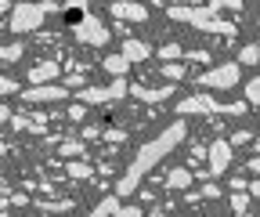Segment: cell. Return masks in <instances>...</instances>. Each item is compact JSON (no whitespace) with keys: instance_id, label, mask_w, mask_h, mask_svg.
<instances>
[{"instance_id":"cell-38","label":"cell","mask_w":260,"mask_h":217,"mask_svg":"<svg viewBox=\"0 0 260 217\" xmlns=\"http://www.w3.org/2000/svg\"><path fill=\"white\" fill-rule=\"evenodd\" d=\"M256 25H260V15H256Z\"/></svg>"},{"instance_id":"cell-31","label":"cell","mask_w":260,"mask_h":217,"mask_svg":"<svg viewBox=\"0 0 260 217\" xmlns=\"http://www.w3.org/2000/svg\"><path fill=\"white\" fill-rule=\"evenodd\" d=\"M69 116H73V119H83V116H87V109H83V102H80V105H73V109H69Z\"/></svg>"},{"instance_id":"cell-17","label":"cell","mask_w":260,"mask_h":217,"mask_svg":"<svg viewBox=\"0 0 260 217\" xmlns=\"http://www.w3.org/2000/svg\"><path fill=\"white\" fill-rule=\"evenodd\" d=\"M58 156H65V160H83L87 148H83V141H61V145H58Z\"/></svg>"},{"instance_id":"cell-22","label":"cell","mask_w":260,"mask_h":217,"mask_svg":"<svg viewBox=\"0 0 260 217\" xmlns=\"http://www.w3.org/2000/svg\"><path fill=\"white\" fill-rule=\"evenodd\" d=\"M246 102H249V105H260V76L246 80Z\"/></svg>"},{"instance_id":"cell-27","label":"cell","mask_w":260,"mask_h":217,"mask_svg":"<svg viewBox=\"0 0 260 217\" xmlns=\"http://www.w3.org/2000/svg\"><path fill=\"white\" fill-rule=\"evenodd\" d=\"M249 138H253V134H249V131H235V134H232V145H246V141H249Z\"/></svg>"},{"instance_id":"cell-21","label":"cell","mask_w":260,"mask_h":217,"mask_svg":"<svg viewBox=\"0 0 260 217\" xmlns=\"http://www.w3.org/2000/svg\"><path fill=\"white\" fill-rule=\"evenodd\" d=\"M239 61H242V66H256V61H260V44H246L239 51Z\"/></svg>"},{"instance_id":"cell-26","label":"cell","mask_w":260,"mask_h":217,"mask_svg":"<svg viewBox=\"0 0 260 217\" xmlns=\"http://www.w3.org/2000/svg\"><path fill=\"white\" fill-rule=\"evenodd\" d=\"M73 203H40V210H47V213H54V210H69Z\"/></svg>"},{"instance_id":"cell-7","label":"cell","mask_w":260,"mask_h":217,"mask_svg":"<svg viewBox=\"0 0 260 217\" xmlns=\"http://www.w3.org/2000/svg\"><path fill=\"white\" fill-rule=\"evenodd\" d=\"M73 37H76L80 44H90V47H105V44L112 40V33L102 25V18H90V15H87L80 25H73Z\"/></svg>"},{"instance_id":"cell-12","label":"cell","mask_w":260,"mask_h":217,"mask_svg":"<svg viewBox=\"0 0 260 217\" xmlns=\"http://www.w3.org/2000/svg\"><path fill=\"white\" fill-rule=\"evenodd\" d=\"M130 95L152 105V102H167V98H174L177 87H138V83H130Z\"/></svg>"},{"instance_id":"cell-36","label":"cell","mask_w":260,"mask_h":217,"mask_svg":"<svg viewBox=\"0 0 260 217\" xmlns=\"http://www.w3.org/2000/svg\"><path fill=\"white\" fill-rule=\"evenodd\" d=\"M65 87H76V90H80V87H83V76H69V80H65Z\"/></svg>"},{"instance_id":"cell-9","label":"cell","mask_w":260,"mask_h":217,"mask_svg":"<svg viewBox=\"0 0 260 217\" xmlns=\"http://www.w3.org/2000/svg\"><path fill=\"white\" fill-rule=\"evenodd\" d=\"M69 90H73V87H51V83H37V87L22 90V98H25V102H61V98H69Z\"/></svg>"},{"instance_id":"cell-25","label":"cell","mask_w":260,"mask_h":217,"mask_svg":"<svg viewBox=\"0 0 260 217\" xmlns=\"http://www.w3.org/2000/svg\"><path fill=\"white\" fill-rule=\"evenodd\" d=\"M22 54H25V47H22V44H8L4 51H0V58H4V61H18Z\"/></svg>"},{"instance_id":"cell-35","label":"cell","mask_w":260,"mask_h":217,"mask_svg":"<svg viewBox=\"0 0 260 217\" xmlns=\"http://www.w3.org/2000/svg\"><path fill=\"white\" fill-rule=\"evenodd\" d=\"M203 199H206V196H203V189H199V192H188V199H184V203H203Z\"/></svg>"},{"instance_id":"cell-1","label":"cell","mask_w":260,"mask_h":217,"mask_svg":"<svg viewBox=\"0 0 260 217\" xmlns=\"http://www.w3.org/2000/svg\"><path fill=\"white\" fill-rule=\"evenodd\" d=\"M184 134H188V123H184V116H181V119H174V123H170L167 131H159V138L145 141V145L138 148V156L130 160L126 174L116 181V192H119V196H134V192L141 189L145 174H152V170L159 167V160H167L170 152L184 141Z\"/></svg>"},{"instance_id":"cell-24","label":"cell","mask_w":260,"mask_h":217,"mask_svg":"<svg viewBox=\"0 0 260 217\" xmlns=\"http://www.w3.org/2000/svg\"><path fill=\"white\" fill-rule=\"evenodd\" d=\"M232 210H235V213H246V210H249V189L232 196Z\"/></svg>"},{"instance_id":"cell-33","label":"cell","mask_w":260,"mask_h":217,"mask_svg":"<svg viewBox=\"0 0 260 217\" xmlns=\"http://www.w3.org/2000/svg\"><path fill=\"white\" fill-rule=\"evenodd\" d=\"M102 138H105V141H123V131H105Z\"/></svg>"},{"instance_id":"cell-19","label":"cell","mask_w":260,"mask_h":217,"mask_svg":"<svg viewBox=\"0 0 260 217\" xmlns=\"http://www.w3.org/2000/svg\"><path fill=\"white\" fill-rule=\"evenodd\" d=\"M69 174L80 177V181H87V177H94V167L87 160H69Z\"/></svg>"},{"instance_id":"cell-37","label":"cell","mask_w":260,"mask_h":217,"mask_svg":"<svg viewBox=\"0 0 260 217\" xmlns=\"http://www.w3.org/2000/svg\"><path fill=\"white\" fill-rule=\"evenodd\" d=\"M249 196H256V199H260V177H256V181L249 184Z\"/></svg>"},{"instance_id":"cell-15","label":"cell","mask_w":260,"mask_h":217,"mask_svg":"<svg viewBox=\"0 0 260 217\" xmlns=\"http://www.w3.org/2000/svg\"><path fill=\"white\" fill-rule=\"evenodd\" d=\"M191 177H195V174H191L188 167H177V170L167 174V189H170V192H181V189H188V184H191Z\"/></svg>"},{"instance_id":"cell-30","label":"cell","mask_w":260,"mask_h":217,"mask_svg":"<svg viewBox=\"0 0 260 217\" xmlns=\"http://www.w3.org/2000/svg\"><path fill=\"white\" fill-rule=\"evenodd\" d=\"M119 217H141V206H123Z\"/></svg>"},{"instance_id":"cell-18","label":"cell","mask_w":260,"mask_h":217,"mask_svg":"<svg viewBox=\"0 0 260 217\" xmlns=\"http://www.w3.org/2000/svg\"><path fill=\"white\" fill-rule=\"evenodd\" d=\"M159 73H162V80H170V83H177V80H184V73H188V69L181 66V61H167V66H162Z\"/></svg>"},{"instance_id":"cell-6","label":"cell","mask_w":260,"mask_h":217,"mask_svg":"<svg viewBox=\"0 0 260 217\" xmlns=\"http://www.w3.org/2000/svg\"><path fill=\"white\" fill-rule=\"evenodd\" d=\"M195 83H199L203 90H210V87H217V90H232V87H239V61H224V66H213L210 73L195 76Z\"/></svg>"},{"instance_id":"cell-16","label":"cell","mask_w":260,"mask_h":217,"mask_svg":"<svg viewBox=\"0 0 260 217\" xmlns=\"http://www.w3.org/2000/svg\"><path fill=\"white\" fill-rule=\"evenodd\" d=\"M123 196L116 192V196H105L102 203L94 206V217H119V210H123V203H119Z\"/></svg>"},{"instance_id":"cell-11","label":"cell","mask_w":260,"mask_h":217,"mask_svg":"<svg viewBox=\"0 0 260 217\" xmlns=\"http://www.w3.org/2000/svg\"><path fill=\"white\" fill-rule=\"evenodd\" d=\"M58 76H61V66H58L54 58H47V61H40V66L29 69V83L32 87H37V83H54Z\"/></svg>"},{"instance_id":"cell-13","label":"cell","mask_w":260,"mask_h":217,"mask_svg":"<svg viewBox=\"0 0 260 217\" xmlns=\"http://www.w3.org/2000/svg\"><path fill=\"white\" fill-rule=\"evenodd\" d=\"M130 66H134V61H130L123 51H119V54H109V58H102V69H105L109 76H126V73H130Z\"/></svg>"},{"instance_id":"cell-2","label":"cell","mask_w":260,"mask_h":217,"mask_svg":"<svg viewBox=\"0 0 260 217\" xmlns=\"http://www.w3.org/2000/svg\"><path fill=\"white\" fill-rule=\"evenodd\" d=\"M246 98L242 102H232V105H220L217 98H210L206 90H199V95H191V98H181L174 105L177 116H242L246 112Z\"/></svg>"},{"instance_id":"cell-5","label":"cell","mask_w":260,"mask_h":217,"mask_svg":"<svg viewBox=\"0 0 260 217\" xmlns=\"http://www.w3.org/2000/svg\"><path fill=\"white\" fill-rule=\"evenodd\" d=\"M123 95H130V83L123 76H112L109 87H80L76 90V98L83 105H105V102H119Z\"/></svg>"},{"instance_id":"cell-28","label":"cell","mask_w":260,"mask_h":217,"mask_svg":"<svg viewBox=\"0 0 260 217\" xmlns=\"http://www.w3.org/2000/svg\"><path fill=\"white\" fill-rule=\"evenodd\" d=\"M184 58H188V61H210V54H206V51H188Z\"/></svg>"},{"instance_id":"cell-23","label":"cell","mask_w":260,"mask_h":217,"mask_svg":"<svg viewBox=\"0 0 260 217\" xmlns=\"http://www.w3.org/2000/svg\"><path fill=\"white\" fill-rule=\"evenodd\" d=\"M159 58H167V61L184 58V47H181V44H162V47H159Z\"/></svg>"},{"instance_id":"cell-10","label":"cell","mask_w":260,"mask_h":217,"mask_svg":"<svg viewBox=\"0 0 260 217\" xmlns=\"http://www.w3.org/2000/svg\"><path fill=\"white\" fill-rule=\"evenodd\" d=\"M112 15L116 18H130V22H145L148 18V8L138 4V0H112Z\"/></svg>"},{"instance_id":"cell-4","label":"cell","mask_w":260,"mask_h":217,"mask_svg":"<svg viewBox=\"0 0 260 217\" xmlns=\"http://www.w3.org/2000/svg\"><path fill=\"white\" fill-rule=\"evenodd\" d=\"M47 15H51V4H47V0H22V4H15L8 25L15 29V33H32V29L44 25Z\"/></svg>"},{"instance_id":"cell-8","label":"cell","mask_w":260,"mask_h":217,"mask_svg":"<svg viewBox=\"0 0 260 217\" xmlns=\"http://www.w3.org/2000/svg\"><path fill=\"white\" fill-rule=\"evenodd\" d=\"M232 141H210V152H206V163H210V177H220L228 174V167H232Z\"/></svg>"},{"instance_id":"cell-3","label":"cell","mask_w":260,"mask_h":217,"mask_svg":"<svg viewBox=\"0 0 260 217\" xmlns=\"http://www.w3.org/2000/svg\"><path fill=\"white\" fill-rule=\"evenodd\" d=\"M170 18H174V22H188V25H195L199 33H224V37H232V33H235V25H232V22H224V18H217V11H210V4L170 8Z\"/></svg>"},{"instance_id":"cell-32","label":"cell","mask_w":260,"mask_h":217,"mask_svg":"<svg viewBox=\"0 0 260 217\" xmlns=\"http://www.w3.org/2000/svg\"><path fill=\"white\" fill-rule=\"evenodd\" d=\"M246 170H249V174H256V177H260V156H253V160H249V163H246Z\"/></svg>"},{"instance_id":"cell-29","label":"cell","mask_w":260,"mask_h":217,"mask_svg":"<svg viewBox=\"0 0 260 217\" xmlns=\"http://www.w3.org/2000/svg\"><path fill=\"white\" fill-rule=\"evenodd\" d=\"M0 90H4V95H15V80L4 76V80H0Z\"/></svg>"},{"instance_id":"cell-20","label":"cell","mask_w":260,"mask_h":217,"mask_svg":"<svg viewBox=\"0 0 260 217\" xmlns=\"http://www.w3.org/2000/svg\"><path fill=\"white\" fill-rule=\"evenodd\" d=\"M206 4H210V11H232V15H239L246 8L242 0H206Z\"/></svg>"},{"instance_id":"cell-34","label":"cell","mask_w":260,"mask_h":217,"mask_svg":"<svg viewBox=\"0 0 260 217\" xmlns=\"http://www.w3.org/2000/svg\"><path fill=\"white\" fill-rule=\"evenodd\" d=\"M246 189H249V184H246L242 177H235V181H232V192H246Z\"/></svg>"},{"instance_id":"cell-14","label":"cell","mask_w":260,"mask_h":217,"mask_svg":"<svg viewBox=\"0 0 260 217\" xmlns=\"http://www.w3.org/2000/svg\"><path fill=\"white\" fill-rule=\"evenodd\" d=\"M123 54L130 58V61H145V58H152V47L145 44V40H123Z\"/></svg>"}]
</instances>
